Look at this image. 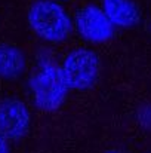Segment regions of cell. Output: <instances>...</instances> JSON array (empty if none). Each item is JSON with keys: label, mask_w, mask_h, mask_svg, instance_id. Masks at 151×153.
<instances>
[{"label": "cell", "mask_w": 151, "mask_h": 153, "mask_svg": "<svg viewBox=\"0 0 151 153\" xmlns=\"http://www.w3.org/2000/svg\"><path fill=\"white\" fill-rule=\"evenodd\" d=\"M30 110L22 101L7 98L0 102V137L7 140H19L30 126Z\"/></svg>", "instance_id": "5b68a950"}, {"label": "cell", "mask_w": 151, "mask_h": 153, "mask_svg": "<svg viewBox=\"0 0 151 153\" xmlns=\"http://www.w3.org/2000/svg\"><path fill=\"white\" fill-rule=\"evenodd\" d=\"M101 9L113 27L130 28L141 19V12L132 0H102Z\"/></svg>", "instance_id": "8992f818"}, {"label": "cell", "mask_w": 151, "mask_h": 153, "mask_svg": "<svg viewBox=\"0 0 151 153\" xmlns=\"http://www.w3.org/2000/svg\"><path fill=\"white\" fill-rule=\"evenodd\" d=\"M56 1H70V0H56Z\"/></svg>", "instance_id": "30bf717a"}, {"label": "cell", "mask_w": 151, "mask_h": 153, "mask_svg": "<svg viewBox=\"0 0 151 153\" xmlns=\"http://www.w3.org/2000/svg\"><path fill=\"white\" fill-rule=\"evenodd\" d=\"M107 153H119V152H116V150H111V152H107Z\"/></svg>", "instance_id": "9c48e42d"}, {"label": "cell", "mask_w": 151, "mask_h": 153, "mask_svg": "<svg viewBox=\"0 0 151 153\" xmlns=\"http://www.w3.org/2000/svg\"><path fill=\"white\" fill-rule=\"evenodd\" d=\"M0 153H9V146H7V141L0 137Z\"/></svg>", "instance_id": "ba28073f"}, {"label": "cell", "mask_w": 151, "mask_h": 153, "mask_svg": "<svg viewBox=\"0 0 151 153\" xmlns=\"http://www.w3.org/2000/svg\"><path fill=\"white\" fill-rule=\"evenodd\" d=\"M25 55L15 45L0 46V77L1 79H16L25 70Z\"/></svg>", "instance_id": "52a82bcc"}, {"label": "cell", "mask_w": 151, "mask_h": 153, "mask_svg": "<svg viewBox=\"0 0 151 153\" xmlns=\"http://www.w3.org/2000/svg\"><path fill=\"white\" fill-rule=\"evenodd\" d=\"M73 27H76L79 36L89 43H104L114 34V27L105 16L99 6H85L77 10Z\"/></svg>", "instance_id": "277c9868"}, {"label": "cell", "mask_w": 151, "mask_h": 153, "mask_svg": "<svg viewBox=\"0 0 151 153\" xmlns=\"http://www.w3.org/2000/svg\"><path fill=\"white\" fill-rule=\"evenodd\" d=\"M70 89L86 91L92 88L99 76V56L88 48H77L71 51L59 67Z\"/></svg>", "instance_id": "3957f363"}, {"label": "cell", "mask_w": 151, "mask_h": 153, "mask_svg": "<svg viewBox=\"0 0 151 153\" xmlns=\"http://www.w3.org/2000/svg\"><path fill=\"white\" fill-rule=\"evenodd\" d=\"M68 85L59 67L43 64L30 80V91L34 105L42 111H55L65 101Z\"/></svg>", "instance_id": "7a4b0ae2"}, {"label": "cell", "mask_w": 151, "mask_h": 153, "mask_svg": "<svg viewBox=\"0 0 151 153\" xmlns=\"http://www.w3.org/2000/svg\"><path fill=\"white\" fill-rule=\"evenodd\" d=\"M28 25L45 42L61 43L73 31V19L56 0H37L28 10Z\"/></svg>", "instance_id": "6da1fadb"}]
</instances>
